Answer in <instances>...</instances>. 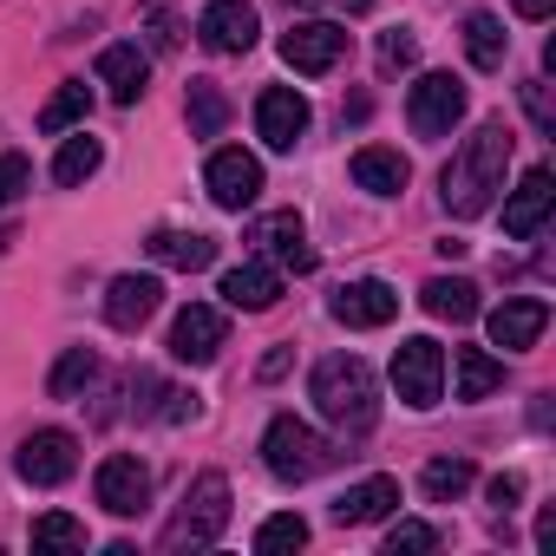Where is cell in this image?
I'll use <instances>...</instances> for the list:
<instances>
[{
    "label": "cell",
    "instance_id": "6da1fadb",
    "mask_svg": "<svg viewBox=\"0 0 556 556\" xmlns=\"http://www.w3.org/2000/svg\"><path fill=\"white\" fill-rule=\"evenodd\" d=\"M510 125L504 118H491V125H478L458 151H452V164H445V177H439V197H445V210L452 216H484L491 203H497V190H504V164H510Z\"/></svg>",
    "mask_w": 556,
    "mask_h": 556
},
{
    "label": "cell",
    "instance_id": "7a4b0ae2",
    "mask_svg": "<svg viewBox=\"0 0 556 556\" xmlns=\"http://www.w3.org/2000/svg\"><path fill=\"white\" fill-rule=\"evenodd\" d=\"M308 400H315V413H321L341 439H361V432H374V419H380V380H374V367H367L361 354H328V361L315 367V380H308Z\"/></svg>",
    "mask_w": 556,
    "mask_h": 556
},
{
    "label": "cell",
    "instance_id": "3957f363",
    "mask_svg": "<svg viewBox=\"0 0 556 556\" xmlns=\"http://www.w3.org/2000/svg\"><path fill=\"white\" fill-rule=\"evenodd\" d=\"M328 439L308 426V419H295V413H275L268 419V432H262V465H268V478H282V484H308L315 471H328Z\"/></svg>",
    "mask_w": 556,
    "mask_h": 556
},
{
    "label": "cell",
    "instance_id": "277c9868",
    "mask_svg": "<svg viewBox=\"0 0 556 556\" xmlns=\"http://www.w3.org/2000/svg\"><path fill=\"white\" fill-rule=\"evenodd\" d=\"M229 530V478L223 471H203L190 491H184V510L164 523V549H203Z\"/></svg>",
    "mask_w": 556,
    "mask_h": 556
},
{
    "label": "cell",
    "instance_id": "5b68a950",
    "mask_svg": "<svg viewBox=\"0 0 556 556\" xmlns=\"http://www.w3.org/2000/svg\"><path fill=\"white\" fill-rule=\"evenodd\" d=\"M458 118H465V86H458L452 73L413 79V92H406V125H413V138H452Z\"/></svg>",
    "mask_w": 556,
    "mask_h": 556
},
{
    "label": "cell",
    "instance_id": "8992f818",
    "mask_svg": "<svg viewBox=\"0 0 556 556\" xmlns=\"http://www.w3.org/2000/svg\"><path fill=\"white\" fill-rule=\"evenodd\" d=\"M393 387H400V400L419 406V413L439 406V387H445V348L426 341V334L400 341V354H393Z\"/></svg>",
    "mask_w": 556,
    "mask_h": 556
},
{
    "label": "cell",
    "instance_id": "52a82bcc",
    "mask_svg": "<svg viewBox=\"0 0 556 556\" xmlns=\"http://www.w3.org/2000/svg\"><path fill=\"white\" fill-rule=\"evenodd\" d=\"M14 471L27 478V484H66L73 471H79V439L73 432H60V426H40V432H27L21 439V452H14Z\"/></svg>",
    "mask_w": 556,
    "mask_h": 556
},
{
    "label": "cell",
    "instance_id": "ba28073f",
    "mask_svg": "<svg viewBox=\"0 0 556 556\" xmlns=\"http://www.w3.org/2000/svg\"><path fill=\"white\" fill-rule=\"evenodd\" d=\"M249 242H255V255H268L275 268H295V275L315 268V249H308V229H302L295 210H268V216H255V223H249Z\"/></svg>",
    "mask_w": 556,
    "mask_h": 556
},
{
    "label": "cell",
    "instance_id": "9c48e42d",
    "mask_svg": "<svg viewBox=\"0 0 556 556\" xmlns=\"http://www.w3.org/2000/svg\"><path fill=\"white\" fill-rule=\"evenodd\" d=\"M341 53H348V27H334V21H295V27L282 34V60H289L295 73H308V79L334 73Z\"/></svg>",
    "mask_w": 556,
    "mask_h": 556
},
{
    "label": "cell",
    "instance_id": "30bf717a",
    "mask_svg": "<svg viewBox=\"0 0 556 556\" xmlns=\"http://www.w3.org/2000/svg\"><path fill=\"white\" fill-rule=\"evenodd\" d=\"M302 131H308V99H302L295 86H268V92L255 99V138H262L268 151H295Z\"/></svg>",
    "mask_w": 556,
    "mask_h": 556
},
{
    "label": "cell",
    "instance_id": "8fae6325",
    "mask_svg": "<svg viewBox=\"0 0 556 556\" xmlns=\"http://www.w3.org/2000/svg\"><path fill=\"white\" fill-rule=\"evenodd\" d=\"M223 315L210 308V302H190L177 321H170V361H184V367H210L216 354H223Z\"/></svg>",
    "mask_w": 556,
    "mask_h": 556
},
{
    "label": "cell",
    "instance_id": "7c38bea8",
    "mask_svg": "<svg viewBox=\"0 0 556 556\" xmlns=\"http://www.w3.org/2000/svg\"><path fill=\"white\" fill-rule=\"evenodd\" d=\"M92 491H99V504H105L112 517H138V510L151 504V471H144V458L118 452V458H105V465H99Z\"/></svg>",
    "mask_w": 556,
    "mask_h": 556
},
{
    "label": "cell",
    "instance_id": "4fadbf2b",
    "mask_svg": "<svg viewBox=\"0 0 556 556\" xmlns=\"http://www.w3.org/2000/svg\"><path fill=\"white\" fill-rule=\"evenodd\" d=\"M328 315L341 321V328H387L393 315H400V295L380 282V275H361V282H348V289H334V302H328Z\"/></svg>",
    "mask_w": 556,
    "mask_h": 556
},
{
    "label": "cell",
    "instance_id": "5bb4252c",
    "mask_svg": "<svg viewBox=\"0 0 556 556\" xmlns=\"http://www.w3.org/2000/svg\"><path fill=\"white\" fill-rule=\"evenodd\" d=\"M203 184H210V203L216 210H249L262 197V164L249 151H216L210 170H203Z\"/></svg>",
    "mask_w": 556,
    "mask_h": 556
},
{
    "label": "cell",
    "instance_id": "9a60e30c",
    "mask_svg": "<svg viewBox=\"0 0 556 556\" xmlns=\"http://www.w3.org/2000/svg\"><path fill=\"white\" fill-rule=\"evenodd\" d=\"M255 8L249 0H210V8L197 14V40L210 47V53H249L255 47Z\"/></svg>",
    "mask_w": 556,
    "mask_h": 556
},
{
    "label": "cell",
    "instance_id": "2e32d148",
    "mask_svg": "<svg viewBox=\"0 0 556 556\" xmlns=\"http://www.w3.org/2000/svg\"><path fill=\"white\" fill-rule=\"evenodd\" d=\"M549 210H556V177L536 164V170H523V184L504 197V236H536L543 223H549Z\"/></svg>",
    "mask_w": 556,
    "mask_h": 556
},
{
    "label": "cell",
    "instance_id": "e0dca14e",
    "mask_svg": "<svg viewBox=\"0 0 556 556\" xmlns=\"http://www.w3.org/2000/svg\"><path fill=\"white\" fill-rule=\"evenodd\" d=\"M157 302H164V282H157V275H118V282L105 289V321H112L118 334H138V328L157 315Z\"/></svg>",
    "mask_w": 556,
    "mask_h": 556
},
{
    "label": "cell",
    "instance_id": "ac0fdd59",
    "mask_svg": "<svg viewBox=\"0 0 556 556\" xmlns=\"http://www.w3.org/2000/svg\"><path fill=\"white\" fill-rule=\"evenodd\" d=\"M216 295H223L229 308H242V315H262V308L282 302V268H268V262H236V268L223 275Z\"/></svg>",
    "mask_w": 556,
    "mask_h": 556
},
{
    "label": "cell",
    "instance_id": "d6986e66",
    "mask_svg": "<svg viewBox=\"0 0 556 556\" xmlns=\"http://www.w3.org/2000/svg\"><path fill=\"white\" fill-rule=\"evenodd\" d=\"M543 328H549V302H536V295H523V302H497V308H491V348H504V354L536 348Z\"/></svg>",
    "mask_w": 556,
    "mask_h": 556
},
{
    "label": "cell",
    "instance_id": "ffe728a7",
    "mask_svg": "<svg viewBox=\"0 0 556 556\" xmlns=\"http://www.w3.org/2000/svg\"><path fill=\"white\" fill-rule=\"evenodd\" d=\"M144 79H151V60L138 47H105L99 53V86L112 92V105H138L144 99Z\"/></svg>",
    "mask_w": 556,
    "mask_h": 556
},
{
    "label": "cell",
    "instance_id": "44dd1931",
    "mask_svg": "<svg viewBox=\"0 0 556 556\" xmlns=\"http://www.w3.org/2000/svg\"><path fill=\"white\" fill-rule=\"evenodd\" d=\"M393 504H400V484H393V478H361V484H348V491L334 497V523H348V530H354V523H380Z\"/></svg>",
    "mask_w": 556,
    "mask_h": 556
},
{
    "label": "cell",
    "instance_id": "7402d4cb",
    "mask_svg": "<svg viewBox=\"0 0 556 556\" xmlns=\"http://www.w3.org/2000/svg\"><path fill=\"white\" fill-rule=\"evenodd\" d=\"M144 249H151V262H164V268H184V275L216 262V236H203V229H157Z\"/></svg>",
    "mask_w": 556,
    "mask_h": 556
},
{
    "label": "cell",
    "instance_id": "603a6c76",
    "mask_svg": "<svg viewBox=\"0 0 556 556\" xmlns=\"http://www.w3.org/2000/svg\"><path fill=\"white\" fill-rule=\"evenodd\" d=\"M406 177H413V170H406L400 151H387V144H361V151H354V184H361V190H374V197H400Z\"/></svg>",
    "mask_w": 556,
    "mask_h": 556
},
{
    "label": "cell",
    "instance_id": "cb8c5ba5",
    "mask_svg": "<svg viewBox=\"0 0 556 556\" xmlns=\"http://www.w3.org/2000/svg\"><path fill=\"white\" fill-rule=\"evenodd\" d=\"M419 308L439 315V321H471L478 315V289L465 282V275H432V282L419 289Z\"/></svg>",
    "mask_w": 556,
    "mask_h": 556
},
{
    "label": "cell",
    "instance_id": "d4e9b609",
    "mask_svg": "<svg viewBox=\"0 0 556 556\" xmlns=\"http://www.w3.org/2000/svg\"><path fill=\"white\" fill-rule=\"evenodd\" d=\"M504 53H510L504 21H497V14H465V60H471L478 73H497V66H504Z\"/></svg>",
    "mask_w": 556,
    "mask_h": 556
},
{
    "label": "cell",
    "instance_id": "484cf974",
    "mask_svg": "<svg viewBox=\"0 0 556 556\" xmlns=\"http://www.w3.org/2000/svg\"><path fill=\"white\" fill-rule=\"evenodd\" d=\"M92 380H99V354H92V348H66V354L53 361V374H47V393H53V400H79Z\"/></svg>",
    "mask_w": 556,
    "mask_h": 556
},
{
    "label": "cell",
    "instance_id": "4316f807",
    "mask_svg": "<svg viewBox=\"0 0 556 556\" xmlns=\"http://www.w3.org/2000/svg\"><path fill=\"white\" fill-rule=\"evenodd\" d=\"M86 112H92V92H86V79H73V86H60V92L40 105V131L60 138V131H73V125H86Z\"/></svg>",
    "mask_w": 556,
    "mask_h": 556
},
{
    "label": "cell",
    "instance_id": "83f0119b",
    "mask_svg": "<svg viewBox=\"0 0 556 556\" xmlns=\"http://www.w3.org/2000/svg\"><path fill=\"white\" fill-rule=\"evenodd\" d=\"M99 164H105V144H99V138H86V131H73V138L60 144V157H53V184H66V190H73V184H86Z\"/></svg>",
    "mask_w": 556,
    "mask_h": 556
},
{
    "label": "cell",
    "instance_id": "f1b7e54d",
    "mask_svg": "<svg viewBox=\"0 0 556 556\" xmlns=\"http://www.w3.org/2000/svg\"><path fill=\"white\" fill-rule=\"evenodd\" d=\"M478 484V471H471V458H432L426 471H419V491L432 497V504H452V497H465Z\"/></svg>",
    "mask_w": 556,
    "mask_h": 556
},
{
    "label": "cell",
    "instance_id": "f546056e",
    "mask_svg": "<svg viewBox=\"0 0 556 556\" xmlns=\"http://www.w3.org/2000/svg\"><path fill=\"white\" fill-rule=\"evenodd\" d=\"M504 387V361H491L484 348H458V400H484Z\"/></svg>",
    "mask_w": 556,
    "mask_h": 556
},
{
    "label": "cell",
    "instance_id": "4dcf8cb0",
    "mask_svg": "<svg viewBox=\"0 0 556 556\" xmlns=\"http://www.w3.org/2000/svg\"><path fill=\"white\" fill-rule=\"evenodd\" d=\"M34 549H40V556H73V549H86V523L66 517V510H47V517L34 523Z\"/></svg>",
    "mask_w": 556,
    "mask_h": 556
},
{
    "label": "cell",
    "instance_id": "1f68e13d",
    "mask_svg": "<svg viewBox=\"0 0 556 556\" xmlns=\"http://www.w3.org/2000/svg\"><path fill=\"white\" fill-rule=\"evenodd\" d=\"M229 125V99L210 79H190V138H216Z\"/></svg>",
    "mask_w": 556,
    "mask_h": 556
},
{
    "label": "cell",
    "instance_id": "d6a6232c",
    "mask_svg": "<svg viewBox=\"0 0 556 556\" xmlns=\"http://www.w3.org/2000/svg\"><path fill=\"white\" fill-rule=\"evenodd\" d=\"M302 543H308V523H302L295 510L268 517V523L255 530V549H262V556H282V549H302Z\"/></svg>",
    "mask_w": 556,
    "mask_h": 556
},
{
    "label": "cell",
    "instance_id": "836d02e7",
    "mask_svg": "<svg viewBox=\"0 0 556 556\" xmlns=\"http://www.w3.org/2000/svg\"><path fill=\"white\" fill-rule=\"evenodd\" d=\"M27 184H34V164H27L21 151H0V210H8Z\"/></svg>",
    "mask_w": 556,
    "mask_h": 556
},
{
    "label": "cell",
    "instance_id": "e575fe53",
    "mask_svg": "<svg viewBox=\"0 0 556 556\" xmlns=\"http://www.w3.org/2000/svg\"><path fill=\"white\" fill-rule=\"evenodd\" d=\"M413 60H419V40H413L406 27H393V34H380V66H387V73H406Z\"/></svg>",
    "mask_w": 556,
    "mask_h": 556
},
{
    "label": "cell",
    "instance_id": "d590c367",
    "mask_svg": "<svg viewBox=\"0 0 556 556\" xmlns=\"http://www.w3.org/2000/svg\"><path fill=\"white\" fill-rule=\"evenodd\" d=\"M400 549H439V530L432 523H393L387 530V556H400Z\"/></svg>",
    "mask_w": 556,
    "mask_h": 556
},
{
    "label": "cell",
    "instance_id": "8d00e7d4",
    "mask_svg": "<svg viewBox=\"0 0 556 556\" xmlns=\"http://www.w3.org/2000/svg\"><path fill=\"white\" fill-rule=\"evenodd\" d=\"M523 112H530V125H536V131H556V105H549V86H543V79H530V86H523Z\"/></svg>",
    "mask_w": 556,
    "mask_h": 556
},
{
    "label": "cell",
    "instance_id": "74e56055",
    "mask_svg": "<svg viewBox=\"0 0 556 556\" xmlns=\"http://www.w3.org/2000/svg\"><path fill=\"white\" fill-rule=\"evenodd\" d=\"M517 497H523V478H517V471H497V478H491V504H497V510H517Z\"/></svg>",
    "mask_w": 556,
    "mask_h": 556
},
{
    "label": "cell",
    "instance_id": "f35d334b",
    "mask_svg": "<svg viewBox=\"0 0 556 556\" xmlns=\"http://www.w3.org/2000/svg\"><path fill=\"white\" fill-rule=\"evenodd\" d=\"M151 40H157V47H177V40H184V34H177V14H157V21H151Z\"/></svg>",
    "mask_w": 556,
    "mask_h": 556
},
{
    "label": "cell",
    "instance_id": "ab89813d",
    "mask_svg": "<svg viewBox=\"0 0 556 556\" xmlns=\"http://www.w3.org/2000/svg\"><path fill=\"white\" fill-rule=\"evenodd\" d=\"M510 8H517L523 21H549V8H556V0H510Z\"/></svg>",
    "mask_w": 556,
    "mask_h": 556
},
{
    "label": "cell",
    "instance_id": "60d3db41",
    "mask_svg": "<svg viewBox=\"0 0 556 556\" xmlns=\"http://www.w3.org/2000/svg\"><path fill=\"white\" fill-rule=\"evenodd\" d=\"M282 374H289V354H282V348H275V354L262 361V380H282Z\"/></svg>",
    "mask_w": 556,
    "mask_h": 556
},
{
    "label": "cell",
    "instance_id": "b9f144b4",
    "mask_svg": "<svg viewBox=\"0 0 556 556\" xmlns=\"http://www.w3.org/2000/svg\"><path fill=\"white\" fill-rule=\"evenodd\" d=\"M8 242H14V229H0V255H8Z\"/></svg>",
    "mask_w": 556,
    "mask_h": 556
},
{
    "label": "cell",
    "instance_id": "7bdbcfd3",
    "mask_svg": "<svg viewBox=\"0 0 556 556\" xmlns=\"http://www.w3.org/2000/svg\"><path fill=\"white\" fill-rule=\"evenodd\" d=\"M348 8H354V14H361V8H374V0H348Z\"/></svg>",
    "mask_w": 556,
    "mask_h": 556
},
{
    "label": "cell",
    "instance_id": "ee69618b",
    "mask_svg": "<svg viewBox=\"0 0 556 556\" xmlns=\"http://www.w3.org/2000/svg\"><path fill=\"white\" fill-rule=\"evenodd\" d=\"M289 8H308V0H289Z\"/></svg>",
    "mask_w": 556,
    "mask_h": 556
}]
</instances>
